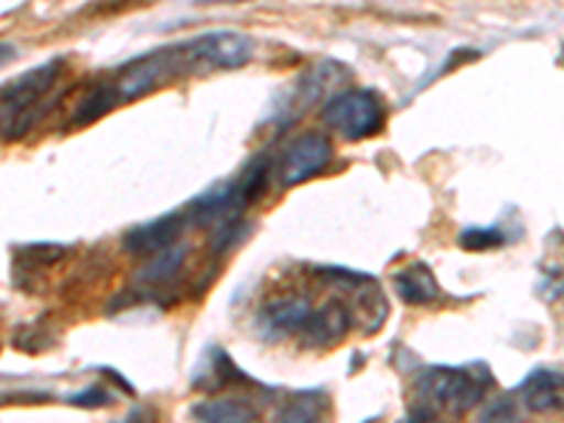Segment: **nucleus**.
I'll return each instance as SVG.
<instances>
[{"instance_id":"obj_22","label":"nucleus","mask_w":564,"mask_h":423,"mask_svg":"<svg viewBox=\"0 0 564 423\" xmlns=\"http://www.w3.org/2000/svg\"><path fill=\"white\" fill-rule=\"evenodd\" d=\"M74 401L83 406H108L113 398L108 395V390H105V387H90V390H85L83 395H77Z\"/></svg>"},{"instance_id":"obj_5","label":"nucleus","mask_w":564,"mask_h":423,"mask_svg":"<svg viewBox=\"0 0 564 423\" xmlns=\"http://www.w3.org/2000/svg\"><path fill=\"white\" fill-rule=\"evenodd\" d=\"M181 48H184L186 65L198 70L243 68L254 57V45L240 32L200 34V37L189 40V43H181Z\"/></svg>"},{"instance_id":"obj_23","label":"nucleus","mask_w":564,"mask_h":423,"mask_svg":"<svg viewBox=\"0 0 564 423\" xmlns=\"http://www.w3.org/2000/svg\"><path fill=\"white\" fill-rule=\"evenodd\" d=\"M119 423H155V415L150 410H135V412H130V415L124 417V421H119Z\"/></svg>"},{"instance_id":"obj_3","label":"nucleus","mask_w":564,"mask_h":423,"mask_svg":"<svg viewBox=\"0 0 564 423\" xmlns=\"http://www.w3.org/2000/svg\"><path fill=\"white\" fill-rule=\"evenodd\" d=\"M327 128L345 135L347 141H361L384 130L387 110L381 97L370 88H347L334 94L322 108Z\"/></svg>"},{"instance_id":"obj_9","label":"nucleus","mask_w":564,"mask_h":423,"mask_svg":"<svg viewBox=\"0 0 564 423\" xmlns=\"http://www.w3.org/2000/svg\"><path fill=\"white\" fill-rule=\"evenodd\" d=\"M189 224L184 212H170L164 218H155L144 226H135L124 235V249L135 257H150L155 251L167 249V246H175L181 238L184 226Z\"/></svg>"},{"instance_id":"obj_13","label":"nucleus","mask_w":564,"mask_h":423,"mask_svg":"<svg viewBox=\"0 0 564 423\" xmlns=\"http://www.w3.org/2000/svg\"><path fill=\"white\" fill-rule=\"evenodd\" d=\"M195 423H260L254 406L246 398H206L189 406Z\"/></svg>"},{"instance_id":"obj_15","label":"nucleus","mask_w":564,"mask_h":423,"mask_svg":"<svg viewBox=\"0 0 564 423\" xmlns=\"http://www.w3.org/2000/svg\"><path fill=\"white\" fill-rule=\"evenodd\" d=\"M184 260H186V246L181 243L167 246V249H161L148 257V263L141 265L139 274H135V282H139V285H150V289H155V285H161V282L175 280L181 265H184Z\"/></svg>"},{"instance_id":"obj_4","label":"nucleus","mask_w":564,"mask_h":423,"mask_svg":"<svg viewBox=\"0 0 564 423\" xmlns=\"http://www.w3.org/2000/svg\"><path fill=\"white\" fill-rule=\"evenodd\" d=\"M189 70L184 57V48L173 45V48H164V52L144 54V57L130 59L122 68L119 79H116V90H119V99L130 102V99H139L150 90H155L159 85L170 83L173 77Z\"/></svg>"},{"instance_id":"obj_16","label":"nucleus","mask_w":564,"mask_h":423,"mask_svg":"<svg viewBox=\"0 0 564 423\" xmlns=\"http://www.w3.org/2000/svg\"><path fill=\"white\" fill-rule=\"evenodd\" d=\"M119 102H122V99H119V90H116L113 83L97 85V88H90L88 94H85L83 102H79L77 110H74V119H70V122L74 124L97 122V119H102L105 113H110Z\"/></svg>"},{"instance_id":"obj_10","label":"nucleus","mask_w":564,"mask_h":423,"mask_svg":"<svg viewBox=\"0 0 564 423\" xmlns=\"http://www.w3.org/2000/svg\"><path fill=\"white\" fill-rule=\"evenodd\" d=\"M352 316L345 302H325L322 308H314L305 327H302V345L305 347H330L350 330Z\"/></svg>"},{"instance_id":"obj_7","label":"nucleus","mask_w":564,"mask_h":423,"mask_svg":"<svg viewBox=\"0 0 564 423\" xmlns=\"http://www.w3.org/2000/svg\"><path fill=\"white\" fill-rule=\"evenodd\" d=\"M311 314H314V305L305 296H280V300H269L260 308L257 327L265 339H285L291 334H302Z\"/></svg>"},{"instance_id":"obj_6","label":"nucleus","mask_w":564,"mask_h":423,"mask_svg":"<svg viewBox=\"0 0 564 423\" xmlns=\"http://www.w3.org/2000/svg\"><path fill=\"white\" fill-rule=\"evenodd\" d=\"M334 161V144L319 130L302 133L282 150L280 181L282 186H296L325 173Z\"/></svg>"},{"instance_id":"obj_12","label":"nucleus","mask_w":564,"mask_h":423,"mask_svg":"<svg viewBox=\"0 0 564 423\" xmlns=\"http://www.w3.org/2000/svg\"><path fill=\"white\" fill-rule=\"evenodd\" d=\"M330 412V398L322 390H300L291 392L280 406H276L274 423H327Z\"/></svg>"},{"instance_id":"obj_11","label":"nucleus","mask_w":564,"mask_h":423,"mask_svg":"<svg viewBox=\"0 0 564 423\" xmlns=\"http://www.w3.org/2000/svg\"><path fill=\"white\" fill-rule=\"evenodd\" d=\"M193 384L198 387V390L215 392L226 390V387L231 384H251V379L229 359V356H226L224 350H220V347H212L204 359H200Z\"/></svg>"},{"instance_id":"obj_24","label":"nucleus","mask_w":564,"mask_h":423,"mask_svg":"<svg viewBox=\"0 0 564 423\" xmlns=\"http://www.w3.org/2000/svg\"><path fill=\"white\" fill-rule=\"evenodd\" d=\"M9 59H14V45L0 43V68H3V65H7Z\"/></svg>"},{"instance_id":"obj_20","label":"nucleus","mask_w":564,"mask_h":423,"mask_svg":"<svg viewBox=\"0 0 564 423\" xmlns=\"http://www.w3.org/2000/svg\"><path fill=\"white\" fill-rule=\"evenodd\" d=\"M539 294L545 296L547 302L564 300V265H556V269H553L551 274L542 280V285H539Z\"/></svg>"},{"instance_id":"obj_18","label":"nucleus","mask_w":564,"mask_h":423,"mask_svg":"<svg viewBox=\"0 0 564 423\" xmlns=\"http://www.w3.org/2000/svg\"><path fill=\"white\" fill-rule=\"evenodd\" d=\"M249 231H251V224H246L243 218L224 220V224L218 226V231L212 235V249L218 251V254H224V251H231L238 243H243Z\"/></svg>"},{"instance_id":"obj_19","label":"nucleus","mask_w":564,"mask_h":423,"mask_svg":"<svg viewBox=\"0 0 564 423\" xmlns=\"http://www.w3.org/2000/svg\"><path fill=\"white\" fill-rule=\"evenodd\" d=\"M520 406H517V398L513 395H500L494 398L491 404L482 410L480 421L477 423H520Z\"/></svg>"},{"instance_id":"obj_21","label":"nucleus","mask_w":564,"mask_h":423,"mask_svg":"<svg viewBox=\"0 0 564 423\" xmlns=\"http://www.w3.org/2000/svg\"><path fill=\"white\" fill-rule=\"evenodd\" d=\"M401 423H443V421H441V412H437L435 406L423 404L421 401L415 410H410V415L401 417Z\"/></svg>"},{"instance_id":"obj_8","label":"nucleus","mask_w":564,"mask_h":423,"mask_svg":"<svg viewBox=\"0 0 564 423\" xmlns=\"http://www.w3.org/2000/svg\"><path fill=\"white\" fill-rule=\"evenodd\" d=\"M520 404L531 412H564V367H536L517 387Z\"/></svg>"},{"instance_id":"obj_14","label":"nucleus","mask_w":564,"mask_h":423,"mask_svg":"<svg viewBox=\"0 0 564 423\" xmlns=\"http://www.w3.org/2000/svg\"><path fill=\"white\" fill-rule=\"evenodd\" d=\"M392 285H395V294L406 302V305H430L441 296V289H437L435 274L430 271V265L412 263L406 269L398 271L392 276Z\"/></svg>"},{"instance_id":"obj_1","label":"nucleus","mask_w":564,"mask_h":423,"mask_svg":"<svg viewBox=\"0 0 564 423\" xmlns=\"http://www.w3.org/2000/svg\"><path fill=\"white\" fill-rule=\"evenodd\" d=\"M57 74L59 63L52 59V63L40 65V68L26 70L23 77H18L0 90V139H23L48 113L45 97L57 83Z\"/></svg>"},{"instance_id":"obj_17","label":"nucleus","mask_w":564,"mask_h":423,"mask_svg":"<svg viewBox=\"0 0 564 423\" xmlns=\"http://www.w3.org/2000/svg\"><path fill=\"white\" fill-rule=\"evenodd\" d=\"M506 235H502L500 226H488V229H480V226H471V229L460 231V246L468 251H488V249H500L506 243Z\"/></svg>"},{"instance_id":"obj_2","label":"nucleus","mask_w":564,"mask_h":423,"mask_svg":"<svg viewBox=\"0 0 564 423\" xmlns=\"http://www.w3.org/2000/svg\"><path fill=\"white\" fill-rule=\"evenodd\" d=\"M491 387L488 367H430L415 379V392L423 404L437 412L463 415L475 410Z\"/></svg>"}]
</instances>
